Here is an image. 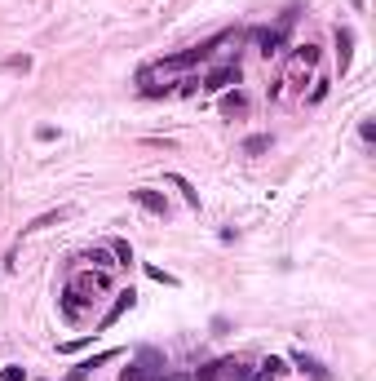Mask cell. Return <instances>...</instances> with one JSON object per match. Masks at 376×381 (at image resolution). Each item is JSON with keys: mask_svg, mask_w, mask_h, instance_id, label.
I'll return each instance as SVG.
<instances>
[{"mask_svg": "<svg viewBox=\"0 0 376 381\" xmlns=\"http://www.w3.org/2000/svg\"><path fill=\"white\" fill-rule=\"evenodd\" d=\"M314 62H319V49L314 44H297L293 49V58H288V71H284V85H301V80L314 71Z\"/></svg>", "mask_w": 376, "mask_h": 381, "instance_id": "obj_3", "label": "cell"}, {"mask_svg": "<svg viewBox=\"0 0 376 381\" xmlns=\"http://www.w3.org/2000/svg\"><path fill=\"white\" fill-rule=\"evenodd\" d=\"M284 31H288V27H275V31H252V44L270 58V53H279V44H284Z\"/></svg>", "mask_w": 376, "mask_h": 381, "instance_id": "obj_9", "label": "cell"}, {"mask_svg": "<svg viewBox=\"0 0 376 381\" xmlns=\"http://www.w3.org/2000/svg\"><path fill=\"white\" fill-rule=\"evenodd\" d=\"M279 377H284V359L270 355V359H261V368H257L248 381H279Z\"/></svg>", "mask_w": 376, "mask_h": 381, "instance_id": "obj_10", "label": "cell"}, {"mask_svg": "<svg viewBox=\"0 0 376 381\" xmlns=\"http://www.w3.org/2000/svg\"><path fill=\"white\" fill-rule=\"evenodd\" d=\"M293 364H297V368H301V373H306L310 381H332V373H327V368L319 364L314 355H306V350H297V355H293Z\"/></svg>", "mask_w": 376, "mask_h": 381, "instance_id": "obj_6", "label": "cell"}, {"mask_svg": "<svg viewBox=\"0 0 376 381\" xmlns=\"http://www.w3.org/2000/svg\"><path fill=\"white\" fill-rule=\"evenodd\" d=\"M111 253H116V257H120V262H133V248H129V244H124V239H116V244H111Z\"/></svg>", "mask_w": 376, "mask_h": 381, "instance_id": "obj_17", "label": "cell"}, {"mask_svg": "<svg viewBox=\"0 0 376 381\" xmlns=\"http://www.w3.org/2000/svg\"><path fill=\"white\" fill-rule=\"evenodd\" d=\"M133 302H137V293H133V288H124V293L116 297V306H111V311H107V315H102V319H98V328H111V324H116V319H120V315H124V311H133Z\"/></svg>", "mask_w": 376, "mask_h": 381, "instance_id": "obj_7", "label": "cell"}, {"mask_svg": "<svg viewBox=\"0 0 376 381\" xmlns=\"http://www.w3.org/2000/svg\"><path fill=\"white\" fill-rule=\"evenodd\" d=\"M0 381H27V368L23 364H9L5 373H0Z\"/></svg>", "mask_w": 376, "mask_h": 381, "instance_id": "obj_16", "label": "cell"}, {"mask_svg": "<svg viewBox=\"0 0 376 381\" xmlns=\"http://www.w3.org/2000/svg\"><path fill=\"white\" fill-rule=\"evenodd\" d=\"M323 98H327V80H319V85L310 89V102H323Z\"/></svg>", "mask_w": 376, "mask_h": 381, "instance_id": "obj_20", "label": "cell"}, {"mask_svg": "<svg viewBox=\"0 0 376 381\" xmlns=\"http://www.w3.org/2000/svg\"><path fill=\"white\" fill-rule=\"evenodd\" d=\"M350 44H354V31H350V27H336V49H341V76H345V71H350Z\"/></svg>", "mask_w": 376, "mask_h": 381, "instance_id": "obj_11", "label": "cell"}, {"mask_svg": "<svg viewBox=\"0 0 376 381\" xmlns=\"http://www.w3.org/2000/svg\"><path fill=\"white\" fill-rule=\"evenodd\" d=\"M230 85H239V62H221L217 71H209V76H204L200 89H209V94H221V89H230Z\"/></svg>", "mask_w": 376, "mask_h": 381, "instance_id": "obj_4", "label": "cell"}, {"mask_svg": "<svg viewBox=\"0 0 376 381\" xmlns=\"http://www.w3.org/2000/svg\"><path fill=\"white\" fill-rule=\"evenodd\" d=\"M133 200H137V209H146L150 213V218H168V200H164V195H159V191H133Z\"/></svg>", "mask_w": 376, "mask_h": 381, "instance_id": "obj_5", "label": "cell"}, {"mask_svg": "<svg viewBox=\"0 0 376 381\" xmlns=\"http://www.w3.org/2000/svg\"><path fill=\"white\" fill-rule=\"evenodd\" d=\"M266 146H270V137H266V133H257V137H248V142H243V151L257 155V151H266Z\"/></svg>", "mask_w": 376, "mask_h": 381, "instance_id": "obj_15", "label": "cell"}, {"mask_svg": "<svg viewBox=\"0 0 376 381\" xmlns=\"http://www.w3.org/2000/svg\"><path fill=\"white\" fill-rule=\"evenodd\" d=\"M177 94H195V89H200V80H195V76H186V80H177Z\"/></svg>", "mask_w": 376, "mask_h": 381, "instance_id": "obj_19", "label": "cell"}, {"mask_svg": "<svg viewBox=\"0 0 376 381\" xmlns=\"http://www.w3.org/2000/svg\"><path fill=\"white\" fill-rule=\"evenodd\" d=\"M102 288H111L107 271H102V275H93V271L71 275V284L62 288V315H67V319H80V315H84V306H93V297H98Z\"/></svg>", "mask_w": 376, "mask_h": 381, "instance_id": "obj_1", "label": "cell"}, {"mask_svg": "<svg viewBox=\"0 0 376 381\" xmlns=\"http://www.w3.org/2000/svg\"><path fill=\"white\" fill-rule=\"evenodd\" d=\"M111 257H116L111 248H89V253H84V262H93L98 271H111V266H120V262H111Z\"/></svg>", "mask_w": 376, "mask_h": 381, "instance_id": "obj_12", "label": "cell"}, {"mask_svg": "<svg viewBox=\"0 0 376 381\" xmlns=\"http://www.w3.org/2000/svg\"><path fill=\"white\" fill-rule=\"evenodd\" d=\"M221 111H226V116H243V111H248V98H243V94H226Z\"/></svg>", "mask_w": 376, "mask_h": 381, "instance_id": "obj_13", "label": "cell"}, {"mask_svg": "<svg viewBox=\"0 0 376 381\" xmlns=\"http://www.w3.org/2000/svg\"><path fill=\"white\" fill-rule=\"evenodd\" d=\"M248 377H252V368L243 359H217V364L191 373V381H248Z\"/></svg>", "mask_w": 376, "mask_h": 381, "instance_id": "obj_2", "label": "cell"}, {"mask_svg": "<svg viewBox=\"0 0 376 381\" xmlns=\"http://www.w3.org/2000/svg\"><path fill=\"white\" fill-rule=\"evenodd\" d=\"M146 275H150V280H155V284H177L173 275H168V271H159V266H146Z\"/></svg>", "mask_w": 376, "mask_h": 381, "instance_id": "obj_18", "label": "cell"}, {"mask_svg": "<svg viewBox=\"0 0 376 381\" xmlns=\"http://www.w3.org/2000/svg\"><path fill=\"white\" fill-rule=\"evenodd\" d=\"M168 182H173V187L186 195V204H191V209H200V191H191V182H186V178H177V173H168Z\"/></svg>", "mask_w": 376, "mask_h": 381, "instance_id": "obj_14", "label": "cell"}, {"mask_svg": "<svg viewBox=\"0 0 376 381\" xmlns=\"http://www.w3.org/2000/svg\"><path fill=\"white\" fill-rule=\"evenodd\" d=\"M111 359H120V350H102V355H93V359H84V364H75L71 368V381H84V377H89L93 373V368H102V364H111Z\"/></svg>", "mask_w": 376, "mask_h": 381, "instance_id": "obj_8", "label": "cell"}]
</instances>
